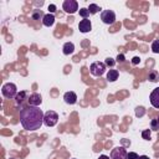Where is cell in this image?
I'll return each mask as SVG.
<instances>
[{"instance_id": "obj_1", "label": "cell", "mask_w": 159, "mask_h": 159, "mask_svg": "<svg viewBox=\"0 0 159 159\" xmlns=\"http://www.w3.org/2000/svg\"><path fill=\"white\" fill-rule=\"evenodd\" d=\"M43 116L42 109L29 106L20 111V123L26 130H37L43 124Z\"/></svg>"}, {"instance_id": "obj_2", "label": "cell", "mask_w": 159, "mask_h": 159, "mask_svg": "<svg viewBox=\"0 0 159 159\" xmlns=\"http://www.w3.org/2000/svg\"><path fill=\"white\" fill-rule=\"evenodd\" d=\"M1 93H2V96H4L5 98H9V99H10V98H15L19 92H17V87H16L15 83L7 82V83H5V84L2 86Z\"/></svg>"}, {"instance_id": "obj_3", "label": "cell", "mask_w": 159, "mask_h": 159, "mask_svg": "<svg viewBox=\"0 0 159 159\" xmlns=\"http://www.w3.org/2000/svg\"><path fill=\"white\" fill-rule=\"evenodd\" d=\"M58 122V114L55 111H47L43 116V124L46 127H53Z\"/></svg>"}, {"instance_id": "obj_4", "label": "cell", "mask_w": 159, "mask_h": 159, "mask_svg": "<svg viewBox=\"0 0 159 159\" xmlns=\"http://www.w3.org/2000/svg\"><path fill=\"white\" fill-rule=\"evenodd\" d=\"M89 71H91V73H92L94 77H99V76H102V75L106 72V65H104L103 62L96 61V62H93V63L91 65Z\"/></svg>"}, {"instance_id": "obj_5", "label": "cell", "mask_w": 159, "mask_h": 159, "mask_svg": "<svg viewBox=\"0 0 159 159\" xmlns=\"http://www.w3.org/2000/svg\"><path fill=\"white\" fill-rule=\"evenodd\" d=\"M101 20L106 25H112L116 21V14L112 10H103L101 12Z\"/></svg>"}, {"instance_id": "obj_6", "label": "cell", "mask_w": 159, "mask_h": 159, "mask_svg": "<svg viewBox=\"0 0 159 159\" xmlns=\"http://www.w3.org/2000/svg\"><path fill=\"white\" fill-rule=\"evenodd\" d=\"M62 9L67 14H75L78 10V2L75 0H65L62 4Z\"/></svg>"}, {"instance_id": "obj_7", "label": "cell", "mask_w": 159, "mask_h": 159, "mask_svg": "<svg viewBox=\"0 0 159 159\" xmlns=\"http://www.w3.org/2000/svg\"><path fill=\"white\" fill-rule=\"evenodd\" d=\"M127 150L123 147H116L111 152V159H127Z\"/></svg>"}, {"instance_id": "obj_8", "label": "cell", "mask_w": 159, "mask_h": 159, "mask_svg": "<svg viewBox=\"0 0 159 159\" xmlns=\"http://www.w3.org/2000/svg\"><path fill=\"white\" fill-rule=\"evenodd\" d=\"M29 104L30 106H32V107H39L41 103H42V98H41V96L39 94V93H31L30 94V97H29Z\"/></svg>"}, {"instance_id": "obj_9", "label": "cell", "mask_w": 159, "mask_h": 159, "mask_svg": "<svg viewBox=\"0 0 159 159\" xmlns=\"http://www.w3.org/2000/svg\"><path fill=\"white\" fill-rule=\"evenodd\" d=\"M150 103L154 108H158L159 109V87L158 88H154L150 93Z\"/></svg>"}, {"instance_id": "obj_10", "label": "cell", "mask_w": 159, "mask_h": 159, "mask_svg": "<svg viewBox=\"0 0 159 159\" xmlns=\"http://www.w3.org/2000/svg\"><path fill=\"white\" fill-rule=\"evenodd\" d=\"M78 29H80V31L83 32V34L89 32L91 29H92V24H91V21H89L88 19H83L82 21H80V24H78Z\"/></svg>"}, {"instance_id": "obj_11", "label": "cell", "mask_w": 159, "mask_h": 159, "mask_svg": "<svg viewBox=\"0 0 159 159\" xmlns=\"http://www.w3.org/2000/svg\"><path fill=\"white\" fill-rule=\"evenodd\" d=\"M63 99H65V102H66L67 104H75V103L77 102V94H76L75 92H72V91L66 92V93L63 94Z\"/></svg>"}, {"instance_id": "obj_12", "label": "cell", "mask_w": 159, "mask_h": 159, "mask_svg": "<svg viewBox=\"0 0 159 159\" xmlns=\"http://www.w3.org/2000/svg\"><path fill=\"white\" fill-rule=\"evenodd\" d=\"M29 97H30V94H29L26 91H20V92L16 94V97H15L16 104H22L26 99L29 101Z\"/></svg>"}, {"instance_id": "obj_13", "label": "cell", "mask_w": 159, "mask_h": 159, "mask_svg": "<svg viewBox=\"0 0 159 159\" xmlns=\"http://www.w3.org/2000/svg\"><path fill=\"white\" fill-rule=\"evenodd\" d=\"M42 24L45 25V26H47V27H50V26H52L53 24H55V16H53V14H46L45 16H43V19H42Z\"/></svg>"}, {"instance_id": "obj_14", "label": "cell", "mask_w": 159, "mask_h": 159, "mask_svg": "<svg viewBox=\"0 0 159 159\" xmlns=\"http://www.w3.org/2000/svg\"><path fill=\"white\" fill-rule=\"evenodd\" d=\"M73 51H75V45H73V42H66V43L63 45V47H62V52H63L65 55H71V53H73Z\"/></svg>"}, {"instance_id": "obj_15", "label": "cell", "mask_w": 159, "mask_h": 159, "mask_svg": "<svg viewBox=\"0 0 159 159\" xmlns=\"http://www.w3.org/2000/svg\"><path fill=\"white\" fill-rule=\"evenodd\" d=\"M118 76H119V73H118L117 70H109V71L107 72V80H108L109 82H114V81L118 78Z\"/></svg>"}, {"instance_id": "obj_16", "label": "cell", "mask_w": 159, "mask_h": 159, "mask_svg": "<svg viewBox=\"0 0 159 159\" xmlns=\"http://www.w3.org/2000/svg\"><path fill=\"white\" fill-rule=\"evenodd\" d=\"M31 16H32V19H34V20H42V19H43V16H45V14L42 12V10L36 9V10H34V11H32Z\"/></svg>"}, {"instance_id": "obj_17", "label": "cell", "mask_w": 159, "mask_h": 159, "mask_svg": "<svg viewBox=\"0 0 159 159\" xmlns=\"http://www.w3.org/2000/svg\"><path fill=\"white\" fill-rule=\"evenodd\" d=\"M148 80H149L150 82H157V81H159V72L155 71V70L150 71V72H149V76H148Z\"/></svg>"}, {"instance_id": "obj_18", "label": "cell", "mask_w": 159, "mask_h": 159, "mask_svg": "<svg viewBox=\"0 0 159 159\" xmlns=\"http://www.w3.org/2000/svg\"><path fill=\"white\" fill-rule=\"evenodd\" d=\"M88 10H89V12H91V15H94V14H97L101 9H99V6L97 5V4H89V6L87 7Z\"/></svg>"}, {"instance_id": "obj_19", "label": "cell", "mask_w": 159, "mask_h": 159, "mask_svg": "<svg viewBox=\"0 0 159 159\" xmlns=\"http://www.w3.org/2000/svg\"><path fill=\"white\" fill-rule=\"evenodd\" d=\"M80 15L83 19H88V16L91 15V12H89V10L87 7H82V9H80Z\"/></svg>"}, {"instance_id": "obj_20", "label": "cell", "mask_w": 159, "mask_h": 159, "mask_svg": "<svg viewBox=\"0 0 159 159\" xmlns=\"http://www.w3.org/2000/svg\"><path fill=\"white\" fill-rule=\"evenodd\" d=\"M152 51L154 53H159V40H154L152 42Z\"/></svg>"}, {"instance_id": "obj_21", "label": "cell", "mask_w": 159, "mask_h": 159, "mask_svg": "<svg viewBox=\"0 0 159 159\" xmlns=\"http://www.w3.org/2000/svg\"><path fill=\"white\" fill-rule=\"evenodd\" d=\"M144 113H145L144 107H137V108H135V116H137V117H143Z\"/></svg>"}, {"instance_id": "obj_22", "label": "cell", "mask_w": 159, "mask_h": 159, "mask_svg": "<svg viewBox=\"0 0 159 159\" xmlns=\"http://www.w3.org/2000/svg\"><path fill=\"white\" fill-rule=\"evenodd\" d=\"M142 137H143V139H145V140L150 139V129H144V130L142 132Z\"/></svg>"}, {"instance_id": "obj_23", "label": "cell", "mask_w": 159, "mask_h": 159, "mask_svg": "<svg viewBox=\"0 0 159 159\" xmlns=\"http://www.w3.org/2000/svg\"><path fill=\"white\" fill-rule=\"evenodd\" d=\"M150 129H154V130H158V129H159V123H158L157 118L152 120V124H150Z\"/></svg>"}, {"instance_id": "obj_24", "label": "cell", "mask_w": 159, "mask_h": 159, "mask_svg": "<svg viewBox=\"0 0 159 159\" xmlns=\"http://www.w3.org/2000/svg\"><path fill=\"white\" fill-rule=\"evenodd\" d=\"M127 159H139V155L137 153H134V152H129L127 154Z\"/></svg>"}, {"instance_id": "obj_25", "label": "cell", "mask_w": 159, "mask_h": 159, "mask_svg": "<svg viewBox=\"0 0 159 159\" xmlns=\"http://www.w3.org/2000/svg\"><path fill=\"white\" fill-rule=\"evenodd\" d=\"M114 63H116V61L113 60V58H111V57H108V58H106V62H104V65H107V66H114Z\"/></svg>"}, {"instance_id": "obj_26", "label": "cell", "mask_w": 159, "mask_h": 159, "mask_svg": "<svg viewBox=\"0 0 159 159\" xmlns=\"http://www.w3.org/2000/svg\"><path fill=\"white\" fill-rule=\"evenodd\" d=\"M124 61H125V56H124L123 53H119V55L117 56V58H116V62H120V63H122V62H124Z\"/></svg>"}, {"instance_id": "obj_27", "label": "cell", "mask_w": 159, "mask_h": 159, "mask_svg": "<svg viewBox=\"0 0 159 159\" xmlns=\"http://www.w3.org/2000/svg\"><path fill=\"white\" fill-rule=\"evenodd\" d=\"M48 10H50V12H51V14H53V12L56 11V5L50 4V5H48Z\"/></svg>"}, {"instance_id": "obj_28", "label": "cell", "mask_w": 159, "mask_h": 159, "mask_svg": "<svg viewBox=\"0 0 159 159\" xmlns=\"http://www.w3.org/2000/svg\"><path fill=\"white\" fill-rule=\"evenodd\" d=\"M139 61H140V58H139L138 56H135V57H133L132 63H133V65H138V63H139Z\"/></svg>"}, {"instance_id": "obj_29", "label": "cell", "mask_w": 159, "mask_h": 159, "mask_svg": "<svg viewBox=\"0 0 159 159\" xmlns=\"http://www.w3.org/2000/svg\"><path fill=\"white\" fill-rule=\"evenodd\" d=\"M98 159H111V157H108V155H104V154H102V155H99V158Z\"/></svg>"}, {"instance_id": "obj_30", "label": "cell", "mask_w": 159, "mask_h": 159, "mask_svg": "<svg viewBox=\"0 0 159 159\" xmlns=\"http://www.w3.org/2000/svg\"><path fill=\"white\" fill-rule=\"evenodd\" d=\"M139 159H150V158H149L148 155H140V157H139Z\"/></svg>"}, {"instance_id": "obj_31", "label": "cell", "mask_w": 159, "mask_h": 159, "mask_svg": "<svg viewBox=\"0 0 159 159\" xmlns=\"http://www.w3.org/2000/svg\"><path fill=\"white\" fill-rule=\"evenodd\" d=\"M157 120H158V123H159V116H158V118H157Z\"/></svg>"}, {"instance_id": "obj_32", "label": "cell", "mask_w": 159, "mask_h": 159, "mask_svg": "<svg viewBox=\"0 0 159 159\" xmlns=\"http://www.w3.org/2000/svg\"><path fill=\"white\" fill-rule=\"evenodd\" d=\"M10 159H14V158H10Z\"/></svg>"}]
</instances>
